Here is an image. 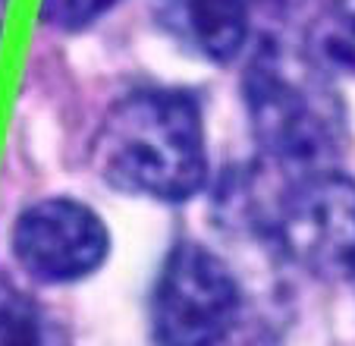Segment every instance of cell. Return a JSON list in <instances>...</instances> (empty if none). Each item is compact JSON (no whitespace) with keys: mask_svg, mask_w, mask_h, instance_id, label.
Wrapping results in <instances>:
<instances>
[{"mask_svg":"<svg viewBox=\"0 0 355 346\" xmlns=\"http://www.w3.org/2000/svg\"><path fill=\"white\" fill-rule=\"evenodd\" d=\"M167 38L208 63H233L252 35V0H151Z\"/></svg>","mask_w":355,"mask_h":346,"instance_id":"8992f818","label":"cell"},{"mask_svg":"<svg viewBox=\"0 0 355 346\" xmlns=\"http://www.w3.org/2000/svg\"><path fill=\"white\" fill-rule=\"evenodd\" d=\"M110 252L104 220L76 199L28 205L13 224V255L38 283H76L94 274Z\"/></svg>","mask_w":355,"mask_h":346,"instance_id":"5b68a950","label":"cell"},{"mask_svg":"<svg viewBox=\"0 0 355 346\" xmlns=\"http://www.w3.org/2000/svg\"><path fill=\"white\" fill-rule=\"evenodd\" d=\"M107 186L155 201H186L208 183V135L198 101L180 88H135L101 120L92 145Z\"/></svg>","mask_w":355,"mask_h":346,"instance_id":"6da1fadb","label":"cell"},{"mask_svg":"<svg viewBox=\"0 0 355 346\" xmlns=\"http://www.w3.org/2000/svg\"><path fill=\"white\" fill-rule=\"evenodd\" d=\"M0 346H67V333L38 299L0 274Z\"/></svg>","mask_w":355,"mask_h":346,"instance_id":"52a82bcc","label":"cell"},{"mask_svg":"<svg viewBox=\"0 0 355 346\" xmlns=\"http://www.w3.org/2000/svg\"><path fill=\"white\" fill-rule=\"evenodd\" d=\"M242 308L236 274L198 242L167 252L151 290V333L157 346H217Z\"/></svg>","mask_w":355,"mask_h":346,"instance_id":"277c9868","label":"cell"},{"mask_svg":"<svg viewBox=\"0 0 355 346\" xmlns=\"http://www.w3.org/2000/svg\"><path fill=\"white\" fill-rule=\"evenodd\" d=\"M114 3L116 0H41V22L57 32H82L110 13Z\"/></svg>","mask_w":355,"mask_h":346,"instance_id":"9c48e42d","label":"cell"},{"mask_svg":"<svg viewBox=\"0 0 355 346\" xmlns=\"http://www.w3.org/2000/svg\"><path fill=\"white\" fill-rule=\"evenodd\" d=\"M242 217L258 224L283 255L318 280L355 277V180L330 167L302 170L289 183L261 192L252 176L236 180Z\"/></svg>","mask_w":355,"mask_h":346,"instance_id":"3957f363","label":"cell"},{"mask_svg":"<svg viewBox=\"0 0 355 346\" xmlns=\"http://www.w3.org/2000/svg\"><path fill=\"white\" fill-rule=\"evenodd\" d=\"M7 3H10V0H0V32H3V16H7Z\"/></svg>","mask_w":355,"mask_h":346,"instance_id":"30bf717a","label":"cell"},{"mask_svg":"<svg viewBox=\"0 0 355 346\" xmlns=\"http://www.w3.org/2000/svg\"><path fill=\"white\" fill-rule=\"evenodd\" d=\"M311 53L327 69L355 73V0H330L311 32Z\"/></svg>","mask_w":355,"mask_h":346,"instance_id":"ba28073f","label":"cell"},{"mask_svg":"<svg viewBox=\"0 0 355 346\" xmlns=\"http://www.w3.org/2000/svg\"><path fill=\"white\" fill-rule=\"evenodd\" d=\"M252 135L264 158L289 170H318L343 151L346 107L311 47L268 38L242 76Z\"/></svg>","mask_w":355,"mask_h":346,"instance_id":"7a4b0ae2","label":"cell"}]
</instances>
